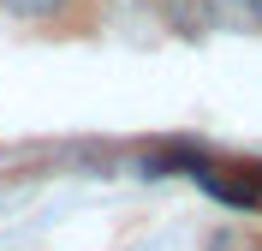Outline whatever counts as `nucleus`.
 Returning a JSON list of instances; mask_svg holds the SVG:
<instances>
[{"label":"nucleus","mask_w":262,"mask_h":251,"mask_svg":"<svg viewBox=\"0 0 262 251\" xmlns=\"http://www.w3.org/2000/svg\"><path fill=\"white\" fill-rule=\"evenodd\" d=\"M6 12H18V18H54L66 6V0H0Z\"/></svg>","instance_id":"nucleus-2"},{"label":"nucleus","mask_w":262,"mask_h":251,"mask_svg":"<svg viewBox=\"0 0 262 251\" xmlns=\"http://www.w3.org/2000/svg\"><path fill=\"white\" fill-rule=\"evenodd\" d=\"M214 18H227V24H256L262 18V0H209Z\"/></svg>","instance_id":"nucleus-1"}]
</instances>
